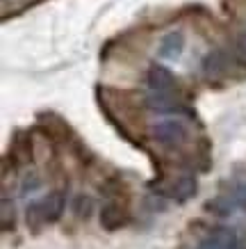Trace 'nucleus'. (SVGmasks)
Listing matches in <instances>:
<instances>
[{
	"instance_id": "1",
	"label": "nucleus",
	"mask_w": 246,
	"mask_h": 249,
	"mask_svg": "<svg viewBox=\"0 0 246 249\" xmlns=\"http://www.w3.org/2000/svg\"><path fill=\"white\" fill-rule=\"evenodd\" d=\"M64 208H66V195L62 190H55V192H48L39 201H32L28 206L25 222H28L30 229L37 231V229L46 227V224H55L64 215Z\"/></svg>"
},
{
	"instance_id": "2",
	"label": "nucleus",
	"mask_w": 246,
	"mask_h": 249,
	"mask_svg": "<svg viewBox=\"0 0 246 249\" xmlns=\"http://www.w3.org/2000/svg\"><path fill=\"white\" fill-rule=\"evenodd\" d=\"M153 140L166 149H178L187 142V128L178 119H164L153 126Z\"/></svg>"
},
{
	"instance_id": "3",
	"label": "nucleus",
	"mask_w": 246,
	"mask_h": 249,
	"mask_svg": "<svg viewBox=\"0 0 246 249\" xmlns=\"http://www.w3.org/2000/svg\"><path fill=\"white\" fill-rule=\"evenodd\" d=\"M144 106L155 114H180L187 112L185 106H180L178 101L171 96V91H150L144 98Z\"/></svg>"
},
{
	"instance_id": "4",
	"label": "nucleus",
	"mask_w": 246,
	"mask_h": 249,
	"mask_svg": "<svg viewBox=\"0 0 246 249\" xmlns=\"http://www.w3.org/2000/svg\"><path fill=\"white\" fill-rule=\"evenodd\" d=\"M146 85L150 87V91H173L176 76L164 64H150L146 71Z\"/></svg>"
},
{
	"instance_id": "5",
	"label": "nucleus",
	"mask_w": 246,
	"mask_h": 249,
	"mask_svg": "<svg viewBox=\"0 0 246 249\" xmlns=\"http://www.w3.org/2000/svg\"><path fill=\"white\" fill-rule=\"evenodd\" d=\"M130 215H128L126 206L116 204V201H110L100 208V227L107 229V231H116V229L126 227Z\"/></svg>"
},
{
	"instance_id": "6",
	"label": "nucleus",
	"mask_w": 246,
	"mask_h": 249,
	"mask_svg": "<svg viewBox=\"0 0 246 249\" xmlns=\"http://www.w3.org/2000/svg\"><path fill=\"white\" fill-rule=\"evenodd\" d=\"M185 51V35L178 30L166 32L162 39H160V46H157V55L162 60H178Z\"/></svg>"
},
{
	"instance_id": "7",
	"label": "nucleus",
	"mask_w": 246,
	"mask_h": 249,
	"mask_svg": "<svg viewBox=\"0 0 246 249\" xmlns=\"http://www.w3.org/2000/svg\"><path fill=\"white\" fill-rule=\"evenodd\" d=\"M162 195L171 196V199H176V201H187V199H192V196L196 195V178L194 176H189V174L178 176L176 181H171L166 188L162 190Z\"/></svg>"
},
{
	"instance_id": "8",
	"label": "nucleus",
	"mask_w": 246,
	"mask_h": 249,
	"mask_svg": "<svg viewBox=\"0 0 246 249\" xmlns=\"http://www.w3.org/2000/svg\"><path fill=\"white\" fill-rule=\"evenodd\" d=\"M198 249H237V233L232 229H216L201 242Z\"/></svg>"
},
{
	"instance_id": "9",
	"label": "nucleus",
	"mask_w": 246,
	"mask_h": 249,
	"mask_svg": "<svg viewBox=\"0 0 246 249\" xmlns=\"http://www.w3.org/2000/svg\"><path fill=\"white\" fill-rule=\"evenodd\" d=\"M228 69H230V57H228L226 51H212V53L203 60V71H205L210 78L224 76Z\"/></svg>"
}]
</instances>
